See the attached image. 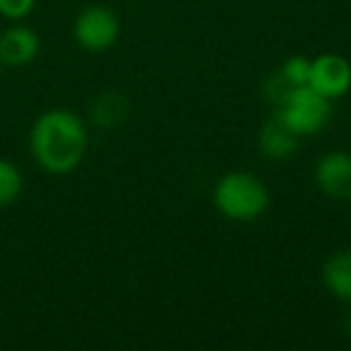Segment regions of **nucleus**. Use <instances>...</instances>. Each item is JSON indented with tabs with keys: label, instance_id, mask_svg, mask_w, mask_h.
Returning a JSON list of instances; mask_svg holds the SVG:
<instances>
[{
	"label": "nucleus",
	"instance_id": "1",
	"mask_svg": "<svg viewBox=\"0 0 351 351\" xmlns=\"http://www.w3.org/2000/svg\"><path fill=\"white\" fill-rule=\"evenodd\" d=\"M89 132L84 121L68 108H51L34 121L29 149L34 161L53 176L73 173L87 154Z\"/></svg>",
	"mask_w": 351,
	"mask_h": 351
},
{
	"label": "nucleus",
	"instance_id": "4",
	"mask_svg": "<svg viewBox=\"0 0 351 351\" xmlns=\"http://www.w3.org/2000/svg\"><path fill=\"white\" fill-rule=\"evenodd\" d=\"M73 34L75 41L84 51L101 53V51H108L118 41V36H121V20H118V15L111 8L89 5L75 17Z\"/></svg>",
	"mask_w": 351,
	"mask_h": 351
},
{
	"label": "nucleus",
	"instance_id": "9",
	"mask_svg": "<svg viewBox=\"0 0 351 351\" xmlns=\"http://www.w3.org/2000/svg\"><path fill=\"white\" fill-rule=\"evenodd\" d=\"M322 284L339 301L351 303V248L332 253L322 265Z\"/></svg>",
	"mask_w": 351,
	"mask_h": 351
},
{
	"label": "nucleus",
	"instance_id": "13",
	"mask_svg": "<svg viewBox=\"0 0 351 351\" xmlns=\"http://www.w3.org/2000/svg\"><path fill=\"white\" fill-rule=\"evenodd\" d=\"M0 70H3V63H0Z\"/></svg>",
	"mask_w": 351,
	"mask_h": 351
},
{
	"label": "nucleus",
	"instance_id": "11",
	"mask_svg": "<svg viewBox=\"0 0 351 351\" xmlns=\"http://www.w3.org/2000/svg\"><path fill=\"white\" fill-rule=\"evenodd\" d=\"M308 75H311V58H306V56H291V58L284 60L277 77L287 87H301V84H308Z\"/></svg>",
	"mask_w": 351,
	"mask_h": 351
},
{
	"label": "nucleus",
	"instance_id": "12",
	"mask_svg": "<svg viewBox=\"0 0 351 351\" xmlns=\"http://www.w3.org/2000/svg\"><path fill=\"white\" fill-rule=\"evenodd\" d=\"M36 0H0V15L5 20L20 22L34 10Z\"/></svg>",
	"mask_w": 351,
	"mask_h": 351
},
{
	"label": "nucleus",
	"instance_id": "6",
	"mask_svg": "<svg viewBox=\"0 0 351 351\" xmlns=\"http://www.w3.org/2000/svg\"><path fill=\"white\" fill-rule=\"evenodd\" d=\"M313 178L322 195L337 202H351V152H325L317 159Z\"/></svg>",
	"mask_w": 351,
	"mask_h": 351
},
{
	"label": "nucleus",
	"instance_id": "3",
	"mask_svg": "<svg viewBox=\"0 0 351 351\" xmlns=\"http://www.w3.org/2000/svg\"><path fill=\"white\" fill-rule=\"evenodd\" d=\"M277 116L298 137L315 135L330 123L332 101L308 84H301V87H291L284 92V97L277 101Z\"/></svg>",
	"mask_w": 351,
	"mask_h": 351
},
{
	"label": "nucleus",
	"instance_id": "7",
	"mask_svg": "<svg viewBox=\"0 0 351 351\" xmlns=\"http://www.w3.org/2000/svg\"><path fill=\"white\" fill-rule=\"evenodd\" d=\"M41 39L25 25H12L0 34V63L8 68H25L39 56Z\"/></svg>",
	"mask_w": 351,
	"mask_h": 351
},
{
	"label": "nucleus",
	"instance_id": "5",
	"mask_svg": "<svg viewBox=\"0 0 351 351\" xmlns=\"http://www.w3.org/2000/svg\"><path fill=\"white\" fill-rule=\"evenodd\" d=\"M308 87L330 101L341 99L351 89V63L339 53H322L311 58Z\"/></svg>",
	"mask_w": 351,
	"mask_h": 351
},
{
	"label": "nucleus",
	"instance_id": "8",
	"mask_svg": "<svg viewBox=\"0 0 351 351\" xmlns=\"http://www.w3.org/2000/svg\"><path fill=\"white\" fill-rule=\"evenodd\" d=\"M298 140H301V137H298L279 116L269 118V121L260 128V137H258L263 154L274 161H287L289 156L298 149Z\"/></svg>",
	"mask_w": 351,
	"mask_h": 351
},
{
	"label": "nucleus",
	"instance_id": "2",
	"mask_svg": "<svg viewBox=\"0 0 351 351\" xmlns=\"http://www.w3.org/2000/svg\"><path fill=\"white\" fill-rule=\"evenodd\" d=\"M215 207L231 221H255L267 212L269 191L250 171H229L217 181L212 193Z\"/></svg>",
	"mask_w": 351,
	"mask_h": 351
},
{
	"label": "nucleus",
	"instance_id": "10",
	"mask_svg": "<svg viewBox=\"0 0 351 351\" xmlns=\"http://www.w3.org/2000/svg\"><path fill=\"white\" fill-rule=\"evenodd\" d=\"M22 188H25L22 171L12 161L0 159V207L12 205L22 195Z\"/></svg>",
	"mask_w": 351,
	"mask_h": 351
}]
</instances>
